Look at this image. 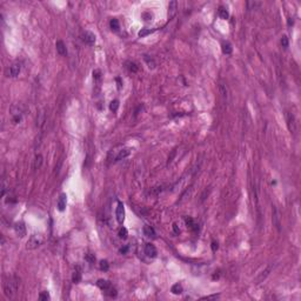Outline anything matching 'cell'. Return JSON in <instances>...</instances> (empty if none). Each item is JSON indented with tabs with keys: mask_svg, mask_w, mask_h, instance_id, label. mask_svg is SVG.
<instances>
[{
	"mask_svg": "<svg viewBox=\"0 0 301 301\" xmlns=\"http://www.w3.org/2000/svg\"><path fill=\"white\" fill-rule=\"evenodd\" d=\"M118 152V154L114 156V161H119V160H122V159H125L126 156H128L130 155V153H131V149H128V148H121L120 151H117Z\"/></svg>",
	"mask_w": 301,
	"mask_h": 301,
	"instance_id": "cell-13",
	"label": "cell"
},
{
	"mask_svg": "<svg viewBox=\"0 0 301 301\" xmlns=\"http://www.w3.org/2000/svg\"><path fill=\"white\" fill-rule=\"evenodd\" d=\"M171 292H172L173 294H181V293H182V286H181L180 284H175V285L172 286Z\"/></svg>",
	"mask_w": 301,
	"mask_h": 301,
	"instance_id": "cell-24",
	"label": "cell"
},
{
	"mask_svg": "<svg viewBox=\"0 0 301 301\" xmlns=\"http://www.w3.org/2000/svg\"><path fill=\"white\" fill-rule=\"evenodd\" d=\"M110 26L113 31H119V28H120L119 21H118V19H115V18H113V19L110 21Z\"/></svg>",
	"mask_w": 301,
	"mask_h": 301,
	"instance_id": "cell-26",
	"label": "cell"
},
{
	"mask_svg": "<svg viewBox=\"0 0 301 301\" xmlns=\"http://www.w3.org/2000/svg\"><path fill=\"white\" fill-rule=\"evenodd\" d=\"M286 121H287V126H288V130L291 131V133L295 134V132H296V120H295V117L292 113L287 112L286 113Z\"/></svg>",
	"mask_w": 301,
	"mask_h": 301,
	"instance_id": "cell-5",
	"label": "cell"
},
{
	"mask_svg": "<svg viewBox=\"0 0 301 301\" xmlns=\"http://www.w3.org/2000/svg\"><path fill=\"white\" fill-rule=\"evenodd\" d=\"M144 59H145V61L147 62V65H148V67H149V68H152V69H153V68H155V62H154V60H153L152 58H149L148 56H145V58H144Z\"/></svg>",
	"mask_w": 301,
	"mask_h": 301,
	"instance_id": "cell-30",
	"label": "cell"
},
{
	"mask_svg": "<svg viewBox=\"0 0 301 301\" xmlns=\"http://www.w3.org/2000/svg\"><path fill=\"white\" fill-rule=\"evenodd\" d=\"M288 26H291V25H293V20H292V18H288Z\"/></svg>",
	"mask_w": 301,
	"mask_h": 301,
	"instance_id": "cell-42",
	"label": "cell"
},
{
	"mask_svg": "<svg viewBox=\"0 0 301 301\" xmlns=\"http://www.w3.org/2000/svg\"><path fill=\"white\" fill-rule=\"evenodd\" d=\"M44 240H45V239H44V235H43V234H33V235L29 237V239H28V241H27V243H26V248H27V250H35V248H38L39 246L43 245Z\"/></svg>",
	"mask_w": 301,
	"mask_h": 301,
	"instance_id": "cell-2",
	"label": "cell"
},
{
	"mask_svg": "<svg viewBox=\"0 0 301 301\" xmlns=\"http://www.w3.org/2000/svg\"><path fill=\"white\" fill-rule=\"evenodd\" d=\"M127 251H128V246H125V247H122V248H120V253L121 254H126Z\"/></svg>",
	"mask_w": 301,
	"mask_h": 301,
	"instance_id": "cell-40",
	"label": "cell"
},
{
	"mask_svg": "<svg viewBox=\"0 0 301 301\" xmlns=\"http://www.w3.org/2000/svg\"><path fill=\"white\" fill-rule=\"evenodd\" d=\"M155 29H156V28H153V29H149V28H141V31H139L138 35H139L140 38H144V37H146V35L153 33Z\"/></svg>",
	"mask_w": 301,
	"mask_h": 301,
	"instance_id": "cell-21",
	"label": "cell"
},
{
	"mask_svg": "<svg viewBox=\"0 0 301 301\" xmlns=\"http://www.w3.org/2000/svg\"><path fill=\"white\" fill-rule=\"evenodd\" d=\"M119 108V100H113L111 104H110V110L112 112H117Z\"/></svg>",
	"mask_w": 301,
	"mask_h": 301,
	"instance_id": "cell-29",
	"label": "cell"
},
{
	"mask_svg": "<svg viewBox=\"0 0 301 301\" xmlns=\"http://www.w3.org/2000/svg\"><path fill=\"white\" fill-rule=\"evenodd\" d=\"M100 77H101V72H100L99 69H94V71H93V78H94L95 80H99Z\"/></svg>",
	"mask_w": 301,
	"mask_h": 301,
	"instance_id": "cell-35",
	"label": "cell"
},
{
	"mask_svg": "<svg viewBox=\"0 0 301 301\" xmlns=\"http://www.w3.org/2000/svg\"><path fill=\"white\" fill-rule=\"evenodd\" d=\"M39 299L40 300H49L51 299V296H49V293L48 292H46V291H44V292H41L40 294H39Z\"/></svg>",
	"mask_w": 301,
	"mask_h": 301,
	"instance_id": "cell-31",
	"label": "cell"
},
{
	"mask_svg": "<svg viewBox=\"0 0 301 301\" xmlns=\"http://www.w3.org/2000/svg\"><path fill=\"white\" fill-rule=\"evenodd\" d=\"M145 254L149 258H155L156 254H158V251L155 248V246L152 245V243H146L145 246Z\"/></svg>",
	"mask_w": 301,
	"mask_h": 301,
	"instance_id": "cell-11",
	"label": "cell"
},
{
	"mask_svg": "<svg viewBox=\"0 0 301 301\" xmlns=\"http://www.w3.org/2000/svg\"><path fill=\"white\" fill-rule=\"evenodd\" d=\"M288 38L286 37V35H282V38H281V45H282V47H285V48H287L288 47Z\"/></svg>",
	"mask_w": 301,
	"mask_h": 301,
	"instance_id": "cell-33",
	"label": "cell"
},
{
	"mask_svg": "<svg viewBox=\"0 0 301 301\" xmlns=\"http://www.w3.org/2000/svg\"><path fill=\"white\" fill-rule=\"evenodd\" d=\"M127 235H128L127 229H126L125 227H121V228L119 229V238H120V239H126Z\"/></svg>",
	"mask_w": 301,
	"mask_h": 301,
	"instance_id": "cell-28",
	"label": "cell"
},
{
	"mask_svg": "<svg viewBox=\"0 0 301 301\" xmlns=\"http://www.w3.org/2000/svg\"><path fill=\"white\" fill-rule=\"evenodd\" d=\"M117 81H120V79H119V78H117ZM118 87H119V88H120V87H121V84H120V82H119V85H118Z\"/></svg>",
	"mask_w": 301,
	"mask_h": 301,
	"instance_id": "cell-43",
	"label": "cell"
},
{
	"mask_svg": "<svg viewBox=\"0 0 301 301\" xmlns=\"http://www.w3.org/2000/svg\"><path fill=\"white\" fill-rule=\"evenodd\" d=\"M218 13H219V16L222 18V19H228V18H229V13H228L227 8H225V7H222V6L219 7Z\"/></svg>",
	"mask_w": 301,
	"mask_h": 301,
	"instance_id": "cell-18",
	"label": "cell"
},
{
	"mask_svg": "<svg viewBox=\"0 0 301 301\" xmlns=\"http://www.w3.org/2000/svg\"><path fill=\"white\" fill-rule=\"evenodd\" d=\"M221 48H222V53H224V54H231V53H232V51H233V48H232V45L229 44V43H227V41L222 44Z\"/></svg>",
	"mask_w": 301,
	"mask_h": 301,
	"instance_id": "cell-17",
	"label": "cell"
},
{
	"mask_svg": "<svg viewBox=\"0 0 301 301\" xmlns=\"http://www.w3.org/2000/svg\"><path fill=\"white\" fill-rule=\"evenodd\" d=\"M18 285H19V279L15 275L8 276L5 282H4V293L8 299L14 298L16 291H18Z\"/></svg>",
	"mask_w": 301,
	"mask_h": 301,
	"instance_id": "cell-1",
	"label": "cell"
},
{
	"mask_svg": "<svg viewBox=\"0 0 301 301\" xmlns=\"http://www.w3.org/2000/svg\"><path fill=\"white\" fill-rule=\"evenodd\" d=\"M97 285H98V287H99L101 291H104V292L108 291V289L112 287L111 282H110L108 280H105V279H99L98 282H97Z\"/></svg>",
	"mask_w": 301,
	"mask_h": 301,
	"instance_id": "cell-12",
	"label": "cell"
},
{
	"mask_svg": "<svg viewBox=\"0 0 301 301\" xmlns=\"http://www.w3.org/2000/svg\"><path fill=\"white\" fill-rule=\"evenodd\" d=\"M218 248H219V243H218L217 241H213V242H212V251L215 252Z\"/></svg>",
	"mask_w": 301,
	"mask_h": 301,
	"instance_id": "cell-37",
	"label": "cell"
},
{
	"mask_svg": "<svg viewBox=\"0 0 301 301\" xmlns=\"http://www.w3.org/2000/svg\"><path fill=\"white\" fill-rule=\"evenodd\" d=\"M144 234L146 237H148V238H155V235H156L154 228L151 227V226H145L144 227Z\"/></svg>",
	"mask_w": 301,
	"mask_h": 301,
	"instance_id": "cell-16",
	"label": "cell"
},
{
	"mask_svg": "<svg viewBox=\"0 0 301 301\" xmlns=\"http://www.w3.org/2000/svg\"><path fill=\"white\" fill-rule=\"evenodd\" d=\"M172 227H173V231H174L175 234H180V228L178 227V224H175V222H174Z\"/></svg>",
	"mask_w": 301,
	"mask_h": 301,
	"instance_id": "cell-36",
	"label": "cell"
},
{
	"mask_svg": "<svg viewBox=\"0 0 301 301\" xmlns=\"http://www.w3.org/2000/svg\"><path fill=\"white\" fill-rule=\"evenodd\" d=\"M11 117L13 123H19L23 119V111L19 108V106H12L11 107Z\"/></svg>",
	"mask_w": 301,
	"mask_h": 301,
	"instance_id": "cell-3",
	"label": "cell"
},
{
	"mask_svg": "<svg viewBox=\"0 0 301 301\" xmlns=\"http://www.w3.org/2000/svg\"><path fill=\"white\" fill-rule=\"evenodd\" d=\"M82 40L90 46H93L95 44V34L90 32V31H85L82 33Z\"/></svg>",
	"mask_w": 301,
	"mask_h": 301,
	"instance_id": "cell-7",
	"label": "cell"
},
{
	"mask_svg": "<svg viewBox=\"0 0 301 301\" xmlns=\"http://www.w3.org/2000/svg\"><path fill=\"white\" fill-rule=\"evenodd\" d=\"M144 18V20H151V18H152V15H151V13H143V15H141Z\"/></svg>",
	"mask_w": 301,
	"mask_h": 301,
	"instance_id": "cell-38",
	"label": "cell"
},
{
	"mask_svg": "<svg viewBox=\"0 0 301 301\" xmlns=\"http://www.w3.org/2000/svg\"><path fill=\"white\" fill-rule=\"evenodd\" d=\"M99 267H100L101 271L106 272V271H108V268H110V263H108L107 260H101L100 263H99Z\"/></svg>",
	"mask_w": 301,
	"mask_h": 301,
	"instance_id": "cell-27",
	"label": "cell"
},
{
	"mask_svg": "<svg viewBox=\"0 0 301 301\" xmlns=\"http://www.w3.org/2000/svg\"><path fill=\"white\" fill-rule=\"evenodd\" d=\"M81 280V272H80V268L77 267V271H74L73 273V276H72V281L74 284H78V282Z\"/></svg>",
	"mask_w": 301,
	"mask_h": 301,
	"instance_id": "cell-20",
	"label": "cell"
},
{
	"mask_svg": "<svg viewBox=\"0 0 301 301\" xmlns=\"http://www.w3.org/2000/svg\"><path fill=\"white\" fill-rule=\"evenodd\" d=\"M41 164H43V156L38 154L34 159V169H39L41 167Z\"/></svg>",
	"mask_w": 301,
	"mask_h": 301,
	"instance_id": "cell-23",
	"label": "cell"
},
{
	"mask_svg": "<svg viewBox=\"0 0 301 301\" xmlns=\"http://www.w3.org/2000/svg\"><path fill=\"white\" fill-rule=\"evenodd\" d=\"M56 47H57V52L59 53L60 56H66L67 54V48H66V45L62 40H58L57 44H56Z\"/></svg>",
	"mask_w": 301,
	"mask_h": 301,
	"instance_id": "cell-14",
	"label": "cell"
},
{
	"mask_svg": "<svg viewBox=\"0 0 301 301\" xmlns=\"http://www.w3.org/2000/svg\"><path fill=\"white\" fill-rule=\"evenodd\" d=\"M272 271V266H268L266 269H265L258 278H256V284H260V282H262L265 279H266L267 276H268V274H269V272Z\"/></svg>",
	"mask_w": 301,
	"mask_h": 301,
	"instance_id": "cell-15",
	"label": "cell"
},
{
	"mask_svg": "<svg viewBox=\"0 0 301 301\" xmlns=\"http://www.w3.org/2000/svg\"><path fill=\"white\" fill-rule=\"evenodd\" d=\"M66 205H67V195L65 193H61L60 197L58 199V204H57V207L60 212H64L66 209Z\"/></svg>",
	"mask_w": 301,
	"mask_h": 301,
	"instance_id": "cell-10",
	"label": "cell"
},
{
	"mask_svg": "<svg viewBox=\"0 0 301 301\" xmlns=\"http://www.w3.org/2000/svg\"><path fill=\"white\" fill-rule=\"evenodd\" d=\"M6 191H7V185H6V182L3 180V181H1V197H3V198L5 197Z\"/></svg>",
	"mask_w": 301,
	"mask_h": 301,
	"instance_id": "cell-34",
	"label": "cell"
},
{
	"mask_svg": "<svg viewBox=\"0 0 301 301\" xmlns=\"http://www.w3.org/2000/svg\"><path fill=\"white\" fill-rule=\"evenodd\" d=\"M272 220H273V225L275 226V228L280 232L281 231V217H280V212L278 210V208L275 206H273L272 208Z\"/></svg>",
	"mask_w": 301,
	"mask_h": 301,
	"instance_id": "cell-4",
	"label": "cell"
},
{
	"mask_svg": "<svg viewBox=\"0 0 301 301\" xmlns=\"http://www.w3.org/2000/svg\"><path fill=\"white\" fill-rule=\"evenodd\" d=\"M115 215H117V220L119 224H122L123 220H125V208H123V204L122 202H118V207H117V212H115Z\"/></svg>",
	"mask_w": 301,
	"mask_h": 301,
	"instance_id": "cell-9",
	"label": "cell"
},
{
	"mask_svg": "<svg viewBox=\"0 0 301 301\" xmlns=\"http://www.w3.org/2000/svg\"><path fill=\"white\" fill-rule=\"evenodd\" d=\"M176 6H178V3L176 1H171L168 5V10H169V18H173L176 11Z\"/></svg>",
	"mask_w": 301,
	"mask_h": 301,
	"instance_id": "cell-19",
	"label": "cell"
},
{
	"mask_svg": "<svg viewBox=\"0 0 301 301\" xmlns=\"http://www.w3.org/2000/svg\"><path fill=\"white\" fill-rule=\"evenodd\" d=\"M14 231H15V233H16L18 237L24 238V237L26 235V226H25V224H24L23 221L15 222V225H14Z\"/></svg>",
	"mask_w": 301,
	"mask_h": 301,
	"instance_id": "cell-8",
	"label": "cell"
},
{
	"mask_svg": "<svg viewBox=\"0 0 301 301\" xmlns=\"http://www.w3.org/2000/svg\"><path fill=\"white\" fill-rule=\"evenodd\" d=\"M219 298V294H214V295H208V296H205L202 299H218Z\"/></svg>",
	"mask_w": 301,
	"mask_h": 301,
	"instance_id": "cell-41",
	"label": "cell"
},
{
	"mask_svg": "<svg viewBox=\"0 0 301 301\" xmlns=\"http://www.w3.org/2000/svg\"><path fill=\"white\" fill-rule=\"evenodd\" d=\"M126 67H127V69L130 71V72H132V73L138 72V66H136V64L133 62V61H127V62H126Z\"/></svg>",
	"mask_w": 301,
	"mask_h": 301,
	"instance_id": "cell-22",
	"label": "cell"
},
{
	"mask_svg": "<svg viewBox=\"0 0 301 301\" xmlns=\"http://www.w3.org/2000/svg\"><path fill=\"white\" fill-rule=\"evenodd\" d=\"M45 121H46L45 113H44V112H41V113L39 114L38 119H37V125H38V127H43V126H44V123H45Z\"/></svg>",
	"mask_w": 301,
	"mask_h": 301,
	"instance_id": "cell-25",
	"label": "cell"
},
{
	"mask_svg": "<svg viewBox=\"0 0 301 301\" xmlns=\"http://www.w3.org/2000/svg\"><path fill=\"white\" fill-rule=\"evenodd\" d=\"M86 260H87L88 262H94L95 258H94L92 254H87V255H86Z\"/></svg>",
	"mask_w": 301,
	"mask_h": 301,
	"instance_id": "cell-39",
	"label": "cell"
},
{
	"mask_svg": "<svg viewBox=\"0 0 301 301\" xmlns=\"http://www.w3.org/2000/svg\"><path fill=\"white\" fill-rule=\"evenodd\" d=\"M20 71H21V64L18 62V61L13 62L8 68V77H12V78L18 77L20 73Z\"/></svg>",
	"mask_w": 301,
	"mask_h": 301,
	"instance_id": "cell-6",
	"label": "cell"
},
{
	"mask_svg": "<svg viewBox=\"0 0 301 301\" xmlns=\"http://www.w3.org/2000/svg\"><path fill=\"white\" fill-rule=\"evenodd\" d=\"M105 293L107 294L108 296H111V298H115V296H117V291H115V289H114L113 287H111V288H110L108 291H106Z\"/></svg>",
	"mask_w": 301,
	"mask_h": 301,
	"instance_id": "cell-32",
	"label": "cell"
}]
</instances>
